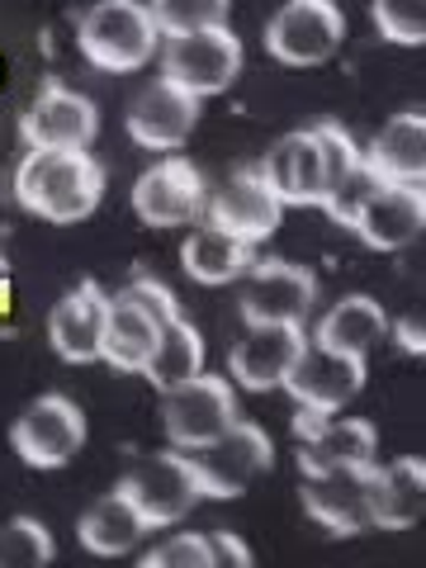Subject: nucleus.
<instances>
[{"mask_svg":"<svg viewBox=\"0 0 426 568\" xmlns=\"http://www.w3.org/2000/svg\"><path fill=\"white\" fill-rule=\"evenodd\" d=\"M14 200L43 223H81L104 200V166L91 148H29L14 171Z\"/></svg>","mask_w":426,"mask_h":568,"instance_id":"1","label":"nucleus"},{"mask_svg":"<svg viewBox=\"0 0 426 568\" xmlns=\"http://www.w3.org/2000/svg\"><path fill=\"white\" fill-rule=\"evenodd\" d=\"M77 43H81V58L91 67L129 77V71H142L156 58L162 29H156L148 0H100V6H91L81 14Z\"/></svg>","mask_w":426,"mask_h":568,"instance_id":"2","label":"nucleus"},{"mask_svg":"<svg viewBox=\"0 0 426 568\" xmlns=\"http://www.w3.org/2000/svg\"><path fill=\"white\" fill-rule=\"evenodd\" d=\"M162 77L175 81L181 91L213 100L242 77V39L227 24L209 29H185V33H162Z\"/></svg>","mask_w":426,"mask_h":568,"instance_id":"3","label":"nucleus"},{"mask_svg":"<svg viewBox=\"0 0 426 568\" xmlns=\"http://www.w3.org/2000/svg\"><path fill=\"white\" fill-rule=\"evenodd\" d=\"M190 474L200 484V497H242L261 474H271L275 446L256 422H233L223 436H213L209 446L185 450Z\"/></svg>","mask_w":426,"mask_h":568,"instance_id":"4","label":"nucleus"},{"mask_svg":"<svg viewBox=\"0 0 426 568\" xmlns=\"http://www.w3.org/2000/svg\"><path fill=\"white\" fill-rule=\"evenodd\" d=\"M85 436L91 426H85L81 403H71L67 394L33 398L10 426V446L29 469H67L81 455Z\"/></svg>","mask_w":426,"mask_h":568,"instance_id":"5","label":"nucleus"},{"mask_svg":"<svg viewBox=\"0 0 426 568\" xmlns=\"http://www.w3.org/2000/svg\"><path fill=\"white\" fill-rule=\"evenodd\" d=\"M346 39L336 0H284L265 24V52L284 67H323Z\"/></svg>","mask_w":426,"mask_h":568,"instance_id":"6","label":"nucleus"},{"mask_svg":"<svg viewBox=\"0 0 426 568\" xmlns=\"http://www.w3.org/2000/svg\"><path fill=\"white\" fill-rule=\"evenodd\" d=\"M233 422H237L233 379H219L209 369L162 394V426L175 450H200L213 436H223Z\"/></svg>","mask_w":426,"mask_h":568,"instance_id":"7","label":"nucleus"},{"mask_svg":"<svg viewBox=\"0 0 426 568\" xmlns=\"http://www.w3.org/2000/svg\"><path fill=\"white\" fill-rule=\"evenodd\" d=\"M119 493L138 507V517L148 521L152 530L185 521L190 511L204 503V497H200V484H194V474H190L185 450H171V455H166V450H162V455H142L138 465L119 478Z\"/></svg>","mask_w":426,"mask_h":568,"instance_id":"8","label":"nucleus"},{"mask_svg":"<svg viewBox=\"0 0 426 568\" xmlns=\"http://www.w3.org/2000/svg\"><path fill=\"white\" fill-rule=\"evenodd\" d=\"M242 323H284L304 327L317 308V275L308 265L294 261H252V271L242 275Z\"/></svg>","mask_w":426,"mask_h":568,"instance_id":"9","label":"nucleus"},{"mask_svg":"<svg viewBox=\"0 0 426 568\" xmlns=\"http://www.w3.org/2000/svg\"><path fill=\"white\" fill-rule=\"evenodd\" d=\"M294 432H298V469H304V478L332 469H365L379 455V432L361 417H332L298 407Z\"/></svg>","mask_w":426,"mask_h":568,"instance_id":"10","label":"nucleus"},{"mask_svg":"<svg viewBox=\"0 0 426 568\" xmlns=\"http://www.w3.org/2000/svg\"><path fill=\"white\" fill-rule=\"evenodd\" d=\"M133 213L148 227H190L194 219H204L209 185L194 162L185 156H162L133 181Z\"/></svg>","mask_w":426,"mask_h":568,"instance_id":"11","label":"nucleus"},{"mask_svg":"<svg viewBox=\"0 0 426 568\" xmlns=\"http://www.w3.org/2000/svg\"><path fill=\"white\" fill-rule=\"evenodd\" d=\"M284 394L298 407H313V413H342V407L365 388V355H346L332 351L323 342H304L298 361L284 375Z\"/></svg>","mask_w":426,"mask_h":568,"instance_id":"12","label":"nucleus"},{"mask_svg":"<svg viewBox=\"0 0 426 568\" xmlns=\"http://www.w3.org/2000/svg\"><path fill=\"white\" fill-rule=\"evenodd\" d=\"M200 110H204L200 95H190L175 81L156 77L152 85H142V91L133 95L123 123H129V138L138 142V148L175 152V148H185V142L194 138V129H200Z\"/></svg>","mask_w":426,"mask_h":568,"instance_id":"13","label":"nucleus"},{"mask_svg":"<svg viewBox=\"0 0 426 568\" xmlns=\"http://www.w3.org/2000/svg\"><path fill=\"white\" fill-rule=\"evenodd\" d=\"M426 227V190L422 185H394L379 181L351 213V233L361 237L369 252H403L413 246Z\"/></svg>","mask_w":426,"mask_h":568,"instance_id":"14","label":"nucleus"},{"mask_svg":"<svg viewBox=\"0 0 426 568\" xmlns=\"http://www.w3.org/2000/svg\"><path fill=\"white\" fill-rule=\"evenodd\" d=\"M304 327H284V323H246V332L237 336V346L227 351V379L246 394H265V388H280L290 365L304 351Z\"/></svg>","mask_w":426,"mask_h":568,"instance_id":"15","label":"nucleus"},{"mask_svg":"<svg viewBox=\"0 0 426 568\" xmlns=\"http://www.w3.org/2000/svg\"><path fill=\"white\" fill-rule=\"evenodd\" d=\"M204 219L256 246V242H265L280 227L284 204H280V194L265 185L261 171H237V175H227V181L209 194Z\"/></svg>","mask_w":426,"mask_h":568,"instance_id":"16","label":"nucleus"},{"mask_svg":"<svg viewBox=\"0 0 426 568\" xmlns=\"http://www.w3.org/2000/svg\"><path fill=\"white\" fill-rule=\"evenodd\" d=\"M100 133V110L67 85H43L20 119V138L29 148H91Z\"/></svg>","mask_w":426,"mask_h":568,"instance_id":"17","label":"nucleus"},{"mask_svg":"<svg viewBox=\"0 0 426 568\" xmlns=\"http://www.w3.org/2000/svg\"><path fill=\"white\" fill-rule=\"evenodd\" d=\"M104 304L110 294L95 280H81L67 290L48 313V342L67 365H91L100 361V332H104Z\"/></svg>","mask_w":426,"mask_h":568,"instance_id":"18","label":"nucleus"},{"mask_svg":"<svg viewBox=\"0 0 426 568\" xmlns=\"http://www.w3.org/2000/svg\"><path fill=\"white\" fill-rule=\"evenodd\" d=\"M365 497H369V526L379 530L417 526L426 511V465L417 455H403L394 465H369Z\"/></svg>","mask_w":426,"mask_h":568,"instance_id":"19","label":"nucleus"},{"mask_svg":"<svg viewBox=\"0 0 426 568\" xmlns=\"http://www.w3.org/2000/svg\"><path fill=\"white\" fill-rule=\"evenodd\" d=\"M265 175V185L280 194L284 209H308V204H323V152H317V138L313 129H294L284 133L265 162L256 166Z\"/></svg>","mask_w":426,"mask_h":568,"instance_id":"20","label":"nucleus"},{"mask_svg":"<svg viewBox=\"0 0 426 568\" xmlns=\"http://www.w3.org/2000/svg\"><path fill=\"white\" fill-rule=\"evenodd\" d=\"M365 469H332V474L304 478V511L323 530H332V536H361V530H369Z\"/></svg>","mask_w":426,"mask_h":568,"instance_id":"21","label":"nucleus"},{"mask_svg":"<svg viewBox=\"0 0 426 568\" xmlns=\"http://www.w3.org/2000/svg\"><path fill=\"white\" fill-rule=\"evenodd\" d=\"M256 261V246L233 237L227 227L209 223V219H194L190 223V237L181 242V265L194 284H209V290H219V284H237L246 271H252Z\"/></svg>","mask_w":426,"mask_h":568,"instance_id":"22","label":"nucleus"},{"mask_svg":"<svg viewBox=\"0 0 426 568\" xmlns=\"http://www.w3.org/2000/svg\"><path fill=\"white\" fill-rule=\"evenodd\" d=\"M365 166L375 171V181L394 185H422L426 175V119L422 110H403L388 123H379V133L365 148Z\"/></svg>","mask_w":426,"mask_h":568,"instance_id":"23","label":"nucleus"},{"mask_svg":"<svg viewBox=\"0 0 426 568\" xmlns=\"http://www.w3.org/2000/svg\"><path fill=\"white\" fill-rule=\"evenodd\" d=\"M156 317L138 304L129 290H119L110 304H104V332H100V361L123 369V375H138L142 361L156 346Z\"/></svg>","mask_w":426,"mask_h":568,"instance_id":"24","label":"nucleus"},{"mask_svg":"<svg viewBox=\"0 0 426 568\" xmlns=\"http://www.w3.org/2000/svg\"><path fill=\"white\" fill-rule=\"evenodd\" d=\"M148 530H152V526L138 517V507L114 488V493H104L100 503L81 517L77 540L91 549V555H100V559H119V555H133Z\"/></svg>","mask_w":426,"mask_h":568,"instance_id":"25","label":"nucleus"},{"mask_svg":"<svg viewBox=\"0 0 426 568\" xmlns=\"http://www.w3.org/2000/svg\"><path fill=\"white\" fill-rule=\"evenodd\" d=\"M384 336H388V313L369 294H346L342 304L327 308L313 342H323L332 351H346V355H369Z\"/></svg>","mask_w":426,"mask_h":568,"instance_id":"26","label":"nucleus"},{"mask_svg":"<svg viewBox=\"0 0 426 568\" xmlns=\"http://www.w3.org/2000/svg\"><path fill=\"white\" fill-rule=\"evenodd\" d=\"M200 369H204V336L194 323L175 317V323H166L162 332H156V346H152L148 361H142L138 375L148 379L156 394H166V388L194 379Z\"/></svg>","mask_w":426,"mask_h":568,"instance_id":"27","label":"nucleus"},{"mask_svg":"<svg viewBox=\"0 0 426 568\" xmlns=\"http://www.w3.org/2000/svg\"><path fill=\"white\" fill-rule=\"evenodd\" d=\"M58 555L52 530L39 517H10L0 526V568H33Z\"/></svg>","mask_w":426,"mask_h":568,"instance_id":"28","label":"nucleus"},{"mask_svg":"<svg viewBox=\"0 0 426 568\" xmlns=\"http://www.w3.org/2000/svg\"><path fill=\"white\" fill-rule=\"evenodd\" d=\"M313 138H317V152H323V200H327L332 190H342L351 175L365 166V148L342 129V123H317Z\"/></svg>","mask_w":426,"mask_h":568,"instance_id":"29","label":"nucleus"},{"mask_svg":"<svg viewBox=\"0 0 426 568\" xmlns=\"http://www.w3.org/2000/svg\"><path fill=\"white\" fill-rule=\"evenodd\" d=\"M152 20L162 33H185V29H209V24H227L233 0H148Z\"/></svg>","mask_w":426,"mask_h":568,"instance_id":"30","label":"nucleus"},{"mask_svg":"<svg viewBox=\"0 0 426 568\" xmlns=\"http://www.w3.org/2000/svg\"><path fill=\"white\" fill-rule=\"evenodd\" d=\"M375 29L388 43L417 48L426 39V0H375Z\"/></svg>","mask_w":426,"mask_h":568,"instance_id":"31","label":"nucleus"},{"mask_svg":"<svg viewBox=\"0 0 426 568\" xmlns=\"http://www.w3.org/2000/svg\"><path fill=\"white\" fill-rule=\"evenodd\" d=\"M142 564L148 568H213V545H209V536H200V530H175L166 545L148 549Z\"/></svg>","mask_w":426,"mask_h":568,"instance_id":"32","label":"nucleus"},{"mask_svg":"<svg viewBox=\"0 0 426 568\" xmlns=\"http://www.w3.org/2000/svg\"><path fill=\"white\" fill-rule=\"evenodd\" d=\"M123 290H129L133 298L142 308H148L152 317H156V327H166V323H175V317H181V304H175V294L166 290L162 280H152V275H138V280H129L123 284Z\"/></svg>","mask_w":426,"mask_h":568,"instance_id":"33","label":"nucleus"},{"mask_svg":"<svg viewBox=\"0 0 426 568\" xmlns=\"http://www.w3.org/2000/svg\"><path fill=\"white\" fill-rule=\"evenodd\" d=\"M209 545H213V568H242V564H252V549H246L233 536V530H213Z\"/></svg>","mask_w":426,"mask_h":568,"instance_id":"34","label":"nucleus"},{"mask_svg":"<svg viewBox=\"0 0 426 568\" xmlns=\"http://www.w3.org/2000/svg\"><path fill=\"white\" fill-rule=\"evenodd\" d=\"M394 342L407 355H422V327H417V317H403V323H394Z\"/></svg>","mask_w":426,"mask_h":568,"instance_id":"35","label":"nucleus"}]
</instances>
